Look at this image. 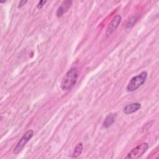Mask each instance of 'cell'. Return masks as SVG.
Segmentation results:
<instances>
[{"label":"cell","mask_w":159,"mask_h":159,"mask_svg":"<svg viewBox=\"0 0 159 159\" xmlns=\"http://www.w3.org/2000/svg\"><path fill=\"white\" fill-rule=\"evenodd\" d=\"M78 70L76 68L68 70L61 82V88L64 91H70L76 84L78 79Z\"/></svg>","instance_id":"6da1fadb"},{"label":"cell","mask_w":159,"mask_h":159,"mask_svg":"<svg viewBox=\"0 0 159 159\" xmlns=\"http://www.w3.org/2000/svg\"><path fill=\"white\" fill-rule=\"evenodd\" d=\"M147 78V72L142 71L139 75L134 76L127 86V90L129 92H133L140 88L146 81Z\"/></svg>","instance_id":"7a4b0ae2"},{"label":"cell","mask_w":159,"mask_h":159,"mask_svg":"<svg viewBox=\"0 0 159 159\" xmlns=\"http://www.w3.org/2000/svg\"><path fill=\"white\" fill-rule=\"evenodd\" d=\"M148 143H142L135 148H134L126 156L125 158L129 159H135L140 157L148 149Z\"/></svg>","instance_id":"3957f363"},{"label":"cell","mask_w":159,"mask_h":159,"mask_svg":"<svg viewBox=\"0 0 159 159\" xmlns=\"http://www.w3.org/2000/svg\"><path fill=\"white\" fill-rule=\"evenodd\" d=\"M34 135V131L32 130H27L25 134L22 137V138L20 139V140L18 142L17 145L14 148L13 153L15 155L18 154L20 153L24 147L25 146L26 143L30 140V139Z\"/></svg>","instance_id":"277c9868"},{"label":"cell","mask_w":159,"mask_h":159,"mask_svg":"<svg viewBox=\"0 0 159 159\" xmlns=\"http://www.w3.org/2000/svg\"><path fill=\"white\" fill-rule=\"evenodd\" d=\"M122 20V17L120 15H117L116 16L114 19L112 20L111 22L109 24L107 28V31H106V34L107 35H110L112 34L119 26V24L120 23Z\"/></svg>","instance_id":"5b68a950"},{"label":"cell","mask_w":159,"mask_h":159,"mask_svg":"<svg viewBox=\"0 0 159 159\" xmlns=\"http://www.w3.org/2000/svg\"><path fill=\"white\" fill-rule=\"evenodd\" d=\"M141 107V104L139 102L130 103L125 106L123 109V112L125 114H130L137 111Z\"/></svg>","instance_id":"8992f818"},{"label":"cell","mask_w":159,"mask_h":159,"mask_svg":"<svg viewBox=\"0 0 159 159\" xmlns=\"http://www.w3.org/2000/svg\"><path fill=\"white\" fill-rule=\"evenodd\" d=\"M71 3H72V1H63L61 6L58 8L57 11V13H56V15L58 17H60L63 16V14L66 12L68 9L70 7L71 5Z\"/></svg>","instance_id":"52a82bcc"},{"label":"cell","mask_w":159,"mask_h":159,"mask_svg":"<svg viewBox=\"0 0 159 159\" xmlns=\"http://www.w3.org/2000/svg\"><path fill=\"white\" fill-rule=\"evenodd\" d=\"M116 115V114H110L107 116L106 119L103 122V127L105 128L109 127L115 121Z\"/></svg>","instance_id":"ba28073f"},{"label":"cell","mask_w":159,"mask_h":159,"mask_svg":"<svg viewBox=\"0 0 159 159\" xmlns=\"http://www.w3.org/2000/svg\"><path fill=\"white\" fill-rule=\"evenodd\" d=\"M83 144L81 143H78L74 149L72 157L73 158H78L81 154L82 151H83Z\"/></svg>","instance_id":"9c48e42d"},{"label":"cell","mask_w":159,"mask_h":159,"mask_svg":"<svg viewBox=\"0 0 159 159\" xmlns=\"http://www.w3.org/2000/svg\"><path fill=\"white\" fill-rule=\"evenodd\" d=\"M136 19H137V18H135V17H134V16L132 17V18L131 19H130L129 21L128 22V23L127 24V27L130 28L132 26H133L134 25V24H135V22L136 21Z\"/></svg>","instance_id":"30bf717a"},{"label":"cell","mask_w":159,"mask_h":159,"mask_svg":"<svg viewBox=\"0 0 159 159\" xmlns=\"http://www.w3.org/2000/svg\"><path fill=\"white\" fill-rule=\"evenodd\" d=\"M45 2H46L45 1H39V3H38V4H37V8L39 9H41V8L43 7V6L45 4Z\"/></svg>","instance_id":"8fae6325"},{"label":"cell","mask_w":159,"mask_h":159,"mask_svg":"<svg viewBox=\"0 0 159 159\" xmlns=\"http://www.w3.org/2000/svg\"><path fill=\"white\" fill-rule=\"evenodd\" d=\"M27 2V1H21L19 2V6H18V7H22L24 5H25V4Z\"/></svg>","instance_id":"7c38bea8"}]
</instances>
